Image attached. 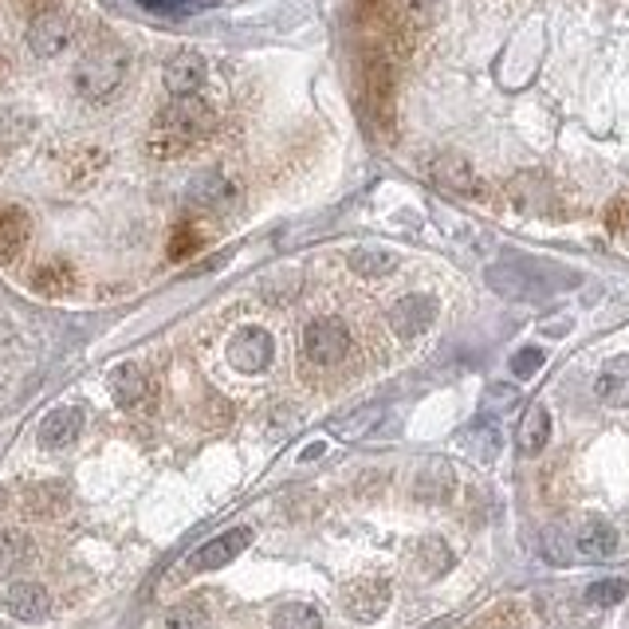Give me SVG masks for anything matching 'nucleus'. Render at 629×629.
<instances>
[{"mask_svg": "<svg viewBox=\"0 0 629 629\" xmlns=\"http://www.w3.org/2000/svg\"><path fill=\"white\" fill-rule=\"evenodd\" d=\"M217 123L213 106L201 95H174V103L165 106L154 118L150 135H146V150L154 158H177L186 154L189 146H197L201 138H209Z\"/></svg>", "mask_w": 629, "mask_h": 629, "instance_id": "obj_1", "label": "nucleus"}, {"mask_svg": "<svg viewBox=\"0 0 629 629\" xmlns=\"http://www.w3.org/2000/svg\"><path fill=\"white\" fill-rule=\"evenodd\" d=\"M488 284H492L495 295L504 300H548L555 291L570 288L575 276L555 264H539V260H500L488 268Z\"/></svg>", "mask_w": 629, "mask_h": 629, "instance_id": "obj_2", "label": "nucleus"}, {"mask_svg": "<svg viewBox=\"0 0 629 629\" xmlns=\"http://www.w3.org/2000/svg\"><path fill=\"white\" fill-rule=\"evenodd\" d=\"M130 75V55L118 43H99L91 52L83 55L79 67H75V91L87 99V103H106L118 95V87Z\"/></svg>", "mask_w": 629, "mask_h": 629, "instance_id": "obj_3", "label": "nucleus"}, {"mask_svg": "<svg viewBox=\"0 0 629 629\" xmlns=\"http://www.w3.org/2000/svg\"><path fill=\"white\" fill-rule=\"evenodd\" d=\"M351 351V330L339 315H319L303 327V358L311 366H335Z\"/></svg>", "mask_w": 629, "mask_h": 629, "instance_id": "obj_4", "label": "nucleus"}, {"mask_svg": "<svg viewBox=\"0 0 629 629\" xmlns=\"http://www.w3.org/2000/svg\"><path fill=\"white\" fill-rule=\"evenodd\" d=\"M75 40V21L72 12L63 9H43L32 16L28 24V48L32 55H40V60H55L60 52H67Z\"/></svg>", "mask_w": 629, "mask_h": 629, "instance_id": "obj_5", "label": "nucleus"}, {"mask_svg": "<svg viewBox=\"0 0 629 629\" xmlns=\"http://www.w3.org/2000/svg\"><path fill=\"white\" fill-rule=\"evenodd\" d=\"M276 358V342L264 327H240L228 339V362L240 374H264Z\"/></svg>", "mask_w": 629, "mask_h": 629, "instance_id": "obj_6", "label": "nucleus"}, {"mask_svg": "<svg viewBox=\"0 0 629 629\" xmlns=\"http://www.w3.org/2000/svg\"><path fill=\"white\" fill-rule=\"evenodd\" d=\"M252 548V527H232L225 536L209 539L205 548H197L193 555L186 558V570L189 575H205V570H217V567H228L237 555Z\"/></svg>", "mask_w": 629, "mask_h": 629, "instance_id": "obj_7", "label": "nucleus"}, {"mask_svg": "<svg viewBox=\"0 0 629 629\" xmlns=\"http://www.w3.org/2000/svg\"><path fill=\"white\" fill-rule=\"evenodd\" d=\"M111 393L114 402L123 405V410H146V405H154V386H150V374L135 362H123V366H114L111 370Z\"/></svg>", "mask_w": 629, "mask_h": 629, "instance_id": "obj_8", "label": "nucleus"}, {"mask_svg": "<svg viewBox=\"0 0 629 629\" xmlns=\"http://www.w3.org/2000/svg\"><path fill=\"white\" fill-rule=\"evenodd\" d=\"M390 606V587L382 578H358L347 587V614L354 621H378Z\"/></svg>", "mask_w": 629, "mask_h": 629, "instance_id": "obj_9", "label": "nucleus"}, {"mask_svg": "<svg viewBox=\"0 0 629 629\" xmlns=\"http://www.w3.org/2000/svg\"><path fill=\"white\" fill-rule=\"evenodd\" d=\"M240 186L237 181H228L221 169H209V174L193 177L189 181V205L193 209H205V213H217V209H228L232 201H237Z\"/></svg>", "mask_w": 629, "mask_h": 629, "instance_id": "obj_10", "label": "nucleus"}, {"mask_svg": "<svg viewBox=\"0 0 629 629\" xmlns=\"http://www.w3.org/2000/svg\"><path fill=\"white\" fill-rule=\"evenodd\" d=\"M437 315V303L429 295H402V300L390 307V327L398 339H417L422 330H429Z\"/></svg>", "mask_w": 629, "mask_h": 629, "instance_id": "obj_11", "label": "nucleus"}, {"mask_svg": "<svg viewBox=\"0 0 629 629\" xmlns=\"http://www.w3.org/2000/svg\"><path fill=\"white\" fill-rule=\"evenodd\" d=\"M205 79H209V67L197 52H177L174 60L162 67V83L169 95H197L205 87Z\"/></svg>", "mask_w": 629, "mask_h": 629, "instance_id": "obj_12", "label": "nucleus"}, {"mask_svg": "<svg viewBox=\"0 0 629 629\" xmlns=\"http://www.w3.org/2000/svg\"><path fill=\"white\" fill-rule=\"evenodd\" d=\"M4 609H9L16 621H43L52 614V594L40 587V582H12L4 590Z\"/></svg>", "mask_w": 629, "mask_h": 629, "instance_id": "obj_13", "label": "nucleus"}, {"mask_svg": "<svg viewBox=\"0 0 629 629\" xmlns=\"http://www.w3.org/2000/svg\"><path fill=\"white\" fill-rule=\"evenodd\" d=\"M83 433V410L79 405H60L40 422V444L43 449H72Z\"/></svg>", "mask_w": 629, "mask_h": 629, "instance_id": "obj_14", "label": "nucleus"}, {"mask_svg": "<svg viewBox=\"0 0 629 629\" xmlns=\"http://www.w3.org/2000/svg\"><path fill=\"white\" fill-rule=\"evenodd\" d=\"M398 429H402V422H398V417H390L382 405H370V410L354 413L351 422L339 425V433L354 437V441H370V444H382L386 437L398 433Z\"/></svg>", "mask_w": 629, "mask_h": 629, "instance_id": "obj_15", "label": "nucleus"}, {"mask_svg": "<svg viewBox=\"0 0 629 629\" xmlns=\"http://www.w3.org/2000/svg\"><path fill=\"white\" fill-rule=\"evenodd\" d=\"M575 551L587 558H609L618 551V531L606 524V519H582L575 527Z\"/></svg>", "mask_w": 629, "mask_h": 629, "instance_id": "obj_16", "label": "nucleus"}, {"mask_svg": "<svg viewBox=\"0 0 629 629\" xmlns=\"http://www.w3.org/2000/svg\"><path fill=\"white\" fill-rule=\"evenodd\" d=\"M456 488V476H453V465H444V461H425L417 468V480H413V495L417 500H429V504H444Z\"/></svg>", "mask_w": 629, "mask_h": 629, "instance_id": "obj_17", "label": "nucleus"}, {"mask_svg": "<svg viewBox=\"0 0 629 629\" xmlns=\"http://www.w3.org/2000/svg\"><path fill=\"white\" fill-rule=\"evenodd\" d=\"M599 398L609 405V410H629V354H618L609 358L599 374Z\"/></svg>", "mask_w": 629, "mask_h": 629, "instance_id": "obj_18", "label": "nucleus"}, {"mask_svg": "<svg viewBox=\"0 0 629 629\" xmlns=\"http://www.w3.org/2000/svg\"><path fill=\"white\" fill-rule=\"evenodd\" d=\"M548 441H551V413H548V405H531V410L524 413L519 429H516L519 453L536 456V453H543V449H548Z\"/></svg>", "mask_w": 629, "mask_h": 629, "instance_id": "obj_19", "label": "nucleus"}, {"mask_svg": "<svg viewBox=\"0 0 629 629\" xmlns=\"http://www.w3.org/2000/svg\"><path fill=\"white\" fill-rule=\"evenodd\" d=\"M433 177L444 189H453V193H461V197H480V189H485L480 186V177L473 174V165L456 154L441 158V162L433 165Z\"/></svg>", "mask_w": 629, "mask_h": 629, "instance_id": "obj_20", "label": "nucleus"}, {"mask_svg": "<svg viewBox=\"0 0 629 629\" xmlns=\"http://www.w3.org/2000/svg\"><path fill=\"white\" fill-rule=\"evenodd\" d=\"M36 563V543L24 531H0V578H12L16 570Z\"/></svg>", "mask_w": 629, "mask_h": 629, "instance_id": "obj_21", "label": "nucleus"}, {"mask_svg": "<svg viewBox=\"0 0 629 629\" xmlns=\"http://www.w3.org/2000/svg\"><path fill=\"white\" fill-rule=\"evenodd\" d=\"M72 500V488L60 485V480H48V485H32L24 492V512L32 516H60L63 507Z\"/></svg>", "mask_w": 629, "mask_h": 629, "instance_id": "obj_22", "label": "nucleus"}, {"mask_svg": "<svg viewBox=\"0 0 629 629\" xmlns=\"http://www.w3.org/2000/svg\"><path fill=\"white\" fill-rule=\"evenodd\" d=\"M28 217H24L21 209H9L0 205V260H12L16 252H21L24 244H28Z\"/></svg>", "mask_w": 629, "mask_h": 629, "instance_id": "obj_23", "label": "nucleus"}, {"mask_svg": "<svg viewBox=\"0 0 629 629\" xmlns=\"http://www.w3.org/2000/svg\"><path fill=\"white\" fill-rule=\"evenodd\" d=\"M354 276H366V279H378V276H390L398 268V252H386V248H354L347 256Z\"/></svg>", "mask_w": 629, "mask_h": 629, "instance_id": "obj_24", "label": "nucleus"}, {"mask_svg": "<svg viewBox=\"0 0 629 629\" xmlns=\"http://www.w3.org/2000/svg\"><path fill=\"white\" fill-rule=\"evenodd\" d=\"M32 288L40 295H67L75 288V272L63 264V260H52V264H40L32 272Z\"/></svg>", "mask_w": 629, "mask_h": 629, "instance_id": "obj_25", "label": "nucleus"}, {"mask_svg": "<svg viewBox=\"0 0 629 629\" xmlns=\"http://www.w3.org/2000/svg\"><path fill=\"white\" fill-rule=\"evenodd\" d=\"M413 567L422 570L425 578H441L444 570L453 567V551L444 548L441 539H422L413 551Z\"/></svg>", "mask_w": 629, "mask_h": 629, "instance_id": "obj_26", "label": "nucleus"}, {"mask_svg": "<svg viewBox=\"0 0 629 629\" xmlns=\"http://www.w3.org/2000/svg\"><path fill=\"white\" fill-rule=\"evenodd\" d=\"M390 91H393L390 60H382V55H374V60L366 63V95H370V103H374V106H386Z\"/></svg>", "mask_w": 629, "mask_h": 629, "instance_id": "obj_27", "label": "nucleus"}, {"mask_svg": "<svg viewBox=\"0 0 629 629\" xmlns=\"http://www.w3.org/2000/svg\"><path fill=\"white\" fill-rule=\"evenodd\" d=\"M468 449H473L480 461H492V456L500 453V429H495L488 417L473 422V429H468Z\"/></svg>", "mask_w": 629, "mask_h": 629, "instance_id": "obj_28", "label": "nucleus"}, {"mask_svg": "<svg viewBox=\"0 0 629 629\" xmlns=\"http://www.w3.org/2000/svg\"><path fill=\"white\" fill-rule=\"evenodd\" d=\"M319 609L315 606H303V602H291V606H279L272 614V626L279 629H291V626H319Z\"/></svg>", "mask_w": 629, "mask_h": 629, "instance_id": "obj_29", "label": "nucleus"}, {"mask_svg": "<svg viewBox=\"0 0 629 629\" xmlns=\"http://www.w3.org/2000/svg\"><path fill=\"white\" fill-rule=\"evenodd\" d=\"M146 12H158V16H169V21H186L205 9V0H142Z\"/></svg>", "mask_w": 629, "mask_h": 629, "instance_id": "obj_30", "label": "nucleus"}, {"mask_svg": "<svg viewBox=\"0 0 629 629\" xmlns=\"http://www.w3.org/2000/svg\"><path fill=\"white\" fill-rule=\"evenodd\" d=\"M626 594H629V587L621 578H602V582H594V587L587 590V602L590 606H618Z\"/></svg>", "mask_w": 629, "mask_h": 629, "instance_id": "obj_31", "label": "nucleus"}, {"mask_svg": "<svg viewBox=\"0 0 629 629\" xmlns=\"http://www.w3.org/2000/svg\"><path fill=\"white\" fill-rule=\"evenodd\" d=\"M197 248H201V232H197V228H189V225H181L174 232V240H169V256L186 260V256H193Z\"/></svg>", "mask_w": 629, "mask_h": 629, "instance_id": "obj_32", "label": "nucleus"}, {"mask_svg": "<svg viewBox=\"0 0 629 629\" xmlns=\"http://www.w3.org/2000/svg\"><path fill=\"white\" fill-rule=\"evenodd\" d=\"M539 366H543V351H539V347H527V351H519L516 358H512V374H516V378H531Z\"/></svg>", "mask_w": 629, "mask_h": 629, "instance_id": "obj_33", "label": "nucleus"}, {"mask_svg": "<svg viewBox=\"0 0 629 629\" xmlns=\"http://www.w3.org/2000/svg\"><path fill=\"white\" fill-rule=\"evenodd\" d=\"M516 402H519L516 386H492V390H488V405H492V410H512Z\"/></svg>", "mask_w": 629, "mask_h": 629, "instance_id": "obj_34", "label": "nucleus"}, {"mask_svg": "<svg viewBox=\"0 0 629 629\" xmlns=\"http://www.w3.org/2000/svg\"><path fill=\"white\" fill-rule=\"evenodd\" d=\"M165 621H169V626H201V621H205V609H193V606L174 609V614H165Z\"/></svg>", "mask_w": 629, "mask_h": 629, "instance_id": "obj_35", "label": "nucleus"}, {"mask_svg": "<svg viewBox=\"0 0 629 629\" xmlns=\"http://www.w3.org/2000/svg\"><path fill=\"white\" fill-rule=\"evenodd\" d=\"M621 531H626V536H629V512H626V516H621Z\"/></svg>", "mask_w": 629, "mask_h": 629, "instance_id": "obj_36", "label": "nucleus"}, {"mask_svg": "<svg viewBox=\"0 0 629 629\" xmlns=\"http://www.w3.org/2000/svg\"><path fill=\"white\" fill-rule=\"evenodd\" d=\"M626 232H629V217H626Z\"/></svg>", "mask_w": 629, "mask_h": 629, "instance_id": "obj_37", "label": "nucleus"}]
</instances>
